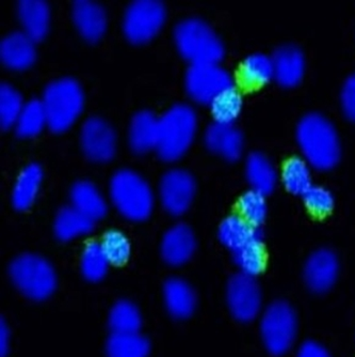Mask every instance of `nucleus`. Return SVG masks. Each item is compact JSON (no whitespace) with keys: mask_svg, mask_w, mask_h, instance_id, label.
<instances>
[{"mask_svg":"<svg viewBox=\"0 0 355 357\" xmlns=\"http://www.w3.org/2000/svg\"><path fill=\"white\" fill-rule=\"evenodd\" d=\"M296 138L302 158L313 169L328 172L340 162V136L334 124L324 116L316 112L304 116L297 126Z\"/></svg>","mask_w":355,"mask_h":357,"instance_id":"1","label":"nucleus"},{"mask_svg":"<svg viewBox=\"0 0 355 357\" xmlns=\"http://www.w3.org/2000/svg\"><path fill=\"white\" fill-rule=\"evenodd\" d=\"M218 238L230 250L240 273L256 278L264 271L266 252L260 228L251 226L239 215H230L219 227Z\"/></svg>","mask_w":355,"mask_h":357,"instance_id":"2","label":"nucleus"},{"mask_svg":"<svg viewBox=\"0 0 355 357\" xmlns=\"http://www.w3.org/2000/svg\"><path fill=\"white\" fill-rule=\"evenodd\" d=\"M198 131V116L194 108L178 104L159 118L158 155L164 162L180 160L194 144Z\"/></svg>","mask_w":355,"mask_h":357,"instance_id":"3","label":"nucleus"},{"mask_svg":"<svg viewBox=\"0 0 355 357\" xmlns=\"http://www.w3.org/2000/svg\"><path fill=\"white\" fill-rule=\"evenodd\" d=\"M110 199L114 208L126 220L143 222L153 212L155 197L150 184L137 172L120 170L111 178Z\"/></svg>","mask_w":355,"mask_h":357,"instance_id":"4","label":"nucleus"},{"mask_svg":"<svg viewBox=\"0 0 355 357\" xmlns=\"http://www.w3.org/2000/svg\"><path fill=\"white\" fill-rule=\"evenodd\" d=\"M42 104L47 118V128L54 133H64L76 123L84 112V91L73 78H61L46 87Z\"/></svg>","mask_w":355,"mask_h":357,"instance_id":"5","label":"nucleus"},{"mask_svg":"<svg viewBox=\"0 0 355 357\" xmlns=\"http://www.w3.org/2000/svg\"><path fill=\"white\" fill-rule=\"evenodd\" d=\"M174 41L180 56L191 64L219 63L226 53L221 39L202 20L180 22L174 31Z\"/></svg>","mask_w":355,"mask_h":357,"instance_id":"6","label":"nucleus"},{"mask_svg":"<svg viewBox=\"0 0 355 357\" xmlns=\"http://www.w3.org/2000/svg\"><path fill=\"white\" fill-rule=\"evenodd\" d=\"M9 274L14 286L30 300H46L57 288L55 268L38 255L25 254L14 259Z\"/></svg>","mask_w":355,"mask_h":357,"instance_id":"7","label":"nucleus"},{"mask_svg":"<svg viewBox=\"0 0 355 357\" xmlns=\"http://www.w3.org/2000/svg\"><path fill=\"white\" fill-rule=\"evenodd\" d=\"M298 328V317L288 303L278 301L269 305L260 324L265 348L274 356L287 354L296 344Z\"/></svg>","mask_w":355,"mask_h":357,"instance_id":"8","label":"nucleus"},{"mask_svg":"<svg viewBox=\"0 0 355 357\" xmlns=\"http://www.w3.org/2000/svg\"><path fill=\"white\" fill-rule=\"evenodd\" d=\"M184 86L194 102L208 106L221 94L236 88L230 72L219 63L191 64L184 77Z\"/></svg>","mask_w":355,"mask_h":357,"instance_id":"9","label":"nucleus"},{"mask_svg":"<svg viewBox=\"0 0 355 357\" xmlns=\"http://www.w3.org/2000/svg\"><path fill=\"white\" fill-rule=\"evenodd\" d=\"M166 19V9L159 1H134L124 15V35L130 43L137 45L148 43L159 33Z\"/></svg>","mask_w":355,"mask_h":357,"instance_id":"10","label":"nucleus"},{"mask_svg":"<svg viewBox=\"0 0 355 357\" xmlns=\"http://www.w3.org/2000/svg\"><path fill=\"white\" fill-rule=\"evenodd\" d=\"M226 301L230 314L239 322H252L262 312L260 284L254 276L244 273H238L230 278L226 288Z\"/></svg>","mask_w":355,"mask_h":357,"instance_id":"11","label":"nucleus"},{"mask_svg":"<svg viewBox=\"0 0 355 357\" xmlns=\"http://www.w3.org/2000/svg\"><path fill=\"white\" fill-rule=\"evenodd\" d=\"M194 176L184 169L166 172L160 180L158 194L161 206L168 214L180 216L189 210L196 196Z\"/></svg>","mask_w":355,"mask_h":357,"instance_id":"12","label":"nucleus"},{"mask_svg":"<svg viewBox=\"0 0 355 357\" xmlns=\"http://www.w3.org/2000/svg\"><path fill=\"white\" fill-rule=\"evenodd\" d=\"M84 155L94 163H108L116 155V135L112 126L102 118L86 120L80 131Z\"/></svg>","mask_w":355,"mask_h":357,"instance_id":"13","label":"nucleus"},{"mask_svg":"<svg viewBox=\"0 0 355 357\" xmlns=\"http://www.w3.org/2000/svg\"><path fill=\"white\" fill-rule=\"evenodd\" d=\"M338 258L328 248H321L310 255L303 270L306 286L316 294H326L331 290L338 278Z\"/></svg>","mask_w":355,"mask_h":357,"instance_id":"14","label":"nucleus"},{"mask_svg":"<svg viewBox=\"0 0 355 357\" xmlns=\"http://www.w3.org/2000/svg\"><path fill=\"white\" fill-rule=\"evenodd\" d=\"M204 142L210 151L228 162H236L244 154V135L234 124H210L206 128Z\"/></svg>","mask_w":355,"mask_h":357,"instance_id":"15","label":"nucleus"},{"mask_svg":"<svg viewBox=\"0 0 355 357\" xmlns=\"http://www.w3.org/2000/svg\"><path fill=\"white\" fill-rule=\"evenodd\" d=\"M196 248V236L191 228L187 225L178 224L164 234L160 252L168 266H182L192 258Z\"/></svg>","mask_w":355,"mask_h":357,"instance_id":"16","label":"nucleus"},{"mask_svg":"<svg viewBox=\"0 0 355 357\" xmlns=\"http://www.w3.org/2000/svg\"><path fill=\"white\" fill-rule=\"evenodd\" d=\"M274 79L284 88H294L302 82L306 74L304 54L294 45H283L272 56Z\"/></svg>","mask_w":355,"mask_h":357,"instance_id":"17","label":"nucleus"},{"mask_svg":"<svg viewBox=\"0 0 355 357\" xmlns=\"http://www.w3.org/2000/svg\"><path fill=\"white\" fill-rule=\"evenodd\" d=\"M73 21L79 35L90 43L100 41L107 30V14L102 6L93 1H75Z\"/></svg>","mask_w":355,"mask_h":357,"instance_id":"18","label":"nucleus"},{"mask_svg":"<svg viewBox=\"0 0 355 357\" xmlns=\"http://www.w3.org/2000/svg\"><path fill=\"white\" fill-rule=\"evenodd\" d=\"M0 58L3 66L12 71H25L37 58L35 41L24 32H13L0 44Z\"/></svg>","mask_w":355,"mask_h":357,"instance_id":"19","label":"nucleus"},{"mask_svg":"<svg viewBox=\"0 0 355 357\" xmlns=\"http://www.w3.org/2000/svg\"><path fill=\"white\" fill-rule=\"evenodd\" d=\"M128 140L132 151L144 154L157 148L159 140V119L150 112H140L130 122Z\"/></svg>","mask_w":355,"mask_h":357,"instance_id":"20","label":"nucleus"},{"mask_svg":"<svg viewBox=\"0 0 355 357\" xmlns=\"http://www.w3.org/2000/svg\"><path fill=\"white\" fill-rule=\"evenodd\" d=\"M166 310L173 318L184 320L192 316L196 308V294L192 287L182 278L166 280L164 287Z\"/></svg>","mask_w":355,"mask_h":357,"instance_id":"21","label":"nucleus"},{"mask_svg":"<svg viewBox=\"0 0 355 357\" xmlns=\"http://www.w3.org/2000/svg\"><path fill=\"white\" fill-rule=\"evenodd\" d=\"M17 14L25 35L40 42L47 36L50 26L48 5L41 0H23L17 6Z\"/></svg>","mask_w":355,"mask_h":357,"instance_id":"22","label":"nucleus"},{"mask_svg":"<svg viewBox=\"0 0 355 357\" xmlns=\"http://www.w3.org/2000/svg\"><path fill=\"white\" fill-rule=\"evenodd\" d=\"M246 176L251 190L271 194L278 182V172L271 160L260 152H254L246 160Z\"/></svg>","mask_w":355,"mask_h":357,"instance_id":"23","label":"nucleus"},{"mask_svg":"<svg viewBox=\"0 0 355 357\" xmlns=\"http://www.w3.org/2000/svg\"><path fill=\"white\" fill-rule=\"evenodd\" d=\"M72 206L92 220H98L107 214L108 206L103 194L93 183L79 181L71 190Z\"/></svg>","mask_w":355,"mask_h":357,"instance_id":"24","label":"nucleus"},{"mask_svg":"<svg viewBox=\"0 0 355 357\" xmlns=\"http://www.w3.org/2000/svg\"><path fill=\"white\" fill-rule=\"evenodd\" d=\"M43 181V172L38 164L24 168L12 190V204L19 211L28 210L37 199Z\"/></svg>","mask_w":355,"mask_h":357,"instance_id":"25","label":"nucleus"},{"mask_svg":"<svg viewBox=\"0 0 355 357\" xmlns=\"http://www.w3.org/2000/svg\"><path fill=\"white\" fill-rule=\"evenodd\" d=\"M94 220L79 212L74 206H65L56 216L54 230L62 242H70L93 231Z\"/></svg>","mask_w":355,"mask_h":357,"instance_id":"26","label":"nucleus"},{"mask_svg":"<svg viewBox=\"0 0 355 357\" xmlns=\"http://www.w3.org/2000/svg\"><path fill=\"white\" fill-rule=\"evenodd\" d=\"M150 344L138 333H112L106 342L107 357H148Z\"/></svg>","mask_w":355,"mask_h":357,"instance_id":"27","label":"nucleus"},{"mask_svg":"<svg viewBox=\"0 0 355 357\" xmlns=\"http://www.w3.org/2000/svg\"><path fill=\"white\" fill-rule=\"evenodd\" d=\"M313 168L303 158L287 160L281 172V181L292 195L303 194L313 185Z\"/></svg>","mask_w":355,"mask_h":357,"instance_id":"28","label":"nucleus"},{"mask_svg":"<svg viewBox=\"0 0 355 357\" xmlns=\"http://www.w3.org/2000/svg\"><path fill=\"white\" fill-rule=\"evenodd\" d=\"M240 77L246 85L258 87L274 78V60L262 53L248 55L240 68Z\"/></svg>","mask_w":355,"mask_h":357,"instance_id":"29","label":"nucleus"},{"mask_svg":"<svg viewBox=\"0 0 355 357\" xmlns=\"http://www.w3.org/2000/svg\"><path fill=\"white\" fill-rule=\"evenodd\" d=\"M45 126H47V118L42 101L31 100L24 105L14 128L19 137L32 138L39 135Z\"/></svg>","mask_w":355,"mask_h":357,"instance_id":"30","label":"nucleus"},{"mask_svg":"<svg viewBox=\"0 0 355 357\" xmlns=\"http://www.w3.org/2000/svg\"><path fill=\"white\" fill-rule=\"evenodd\" d=\"M110 262L104 252L103 246L98 242L88 243L80 259V270L86 280L97 282L107 275Z\"/></svg>","mask_w":355,"mask_h":357,"instance_id":"31","label":"nucleus"},{"mask_svg":"<svg viewBox=\"0 0 355 357\" xmlns=\"http://www.w3.org/2000/svg\"><path fill=\"white\" fill-rule=\"evenodd\" d=\"M112 333H138L142 326V316L134 303L120 301L116 303L108 318Z\"/></svg>","mask_w":355,"mask_h":357,"instance_id":"32","label":"nucleus"},{"mask_svg":"<svg viewBox=\"0 0 355 357\" xmlns=\"http://www.w3.org/2000/svg\"><path fill=\"white\" fill-rule=\"evenodd\" d=\"M242 106H244V102H242V94L236 88H234L216 98L210 104V107L214 122L221 124H234L242 114Z\"/></svg>","mask_w":355,"mask_h":357,"instance_id":"33","label":"nucleus"},{"mask_svg":"<svg viewBox=\"0 0 355 357\" xmlns=\"http://www.w3.org/2000/svg\"><path fill=\"white\" fill-rule=\"evenodd\" d=\"M239 216L251 226L260 228L268 215L267 196L254 190H248L238 202Z\"/></svg>","mask_w":355,"mask_h":357,"instance_id":"34","label":"nucleus"},{"mask_svg":"<svg viewBox=\"0 0 355 357\" xmlns=\"http://www.w3.org/2000/svg\"><path fill=\"white\" fill-rule=\"evenodd\" d=\"M23 98L17 90L8 84H3L0 88V123L3 130L15 126L23 110Z\"/></svg>","mask_w":355,"mask_h":357,"instance_id":"35","label":"nucleus"},{"mask_svg":"<svg viewBox=\"0 0 355 357\" xmlns=\"http://www.w3.org/2000/svg\"><path fill=\"white\" fill-rule=\"evenodd\" d=\"M104 252L113 266H123L128 261L132 252V246L125 234L118 230H110L102 241Z\"/></svg>","mask_w":355,"mask_h":357,"instance_id":"36","label":"nucleus"},{"mask_svg":"<svg viewBox=\"0 0 355 357\" xmlns=\"http://www.w3.org/2000/svg\"><path fill=\"white\" fill-rule=\"evenodd\" d=\"M306 208L316 215H326L334 208L335 198L332 192L324 186L313 184L302 196Z\"/></svg>","mask_w":355,"mask_h":357,"instance_id":"37","label":"nucleus"},{"mask_svg":"<svg viewBox=\"0 0 355 357\" xmlns=\"http://www.w3.org/2000/svg\"><path fill=\"white\" fill-rule=\"evenodd\" d=\"M340 105L345 117L355 123V73L345 80L340 91Z\"/></svg>","mask_w":355,"mask_h":357,"instance_id":"38","label":"nucleus"},{"mask_svg":"<svg viewBox=\"0 0 355 357\" xmlns=\"http://www.w3.org/2000/svg\"><path fill=\"white\" fill-rule=\"evenodd\" d=\"M297 357H331L329 351L316 342H306L301 344Z\"/></svg>","mask_w":355,"mask_h":357,"instance_id":"39","label":"nucleus"},{"mask_svg":"<svg viewBox=\"0 0 355 357\" xmlns=\"http://www.w3.org/2000/svg\"><path fill=\"white\" fill-rule=\"evenodd\" d=\"M10 331L8 328L7 324L5 321H1L0 324V354L1 357L7 356L8 352L10 349Z\"/></svg>","mask_w":355,"mask_h":357,"instance_id":"40","label":"nucleus"}]
</instances>
